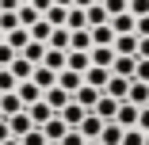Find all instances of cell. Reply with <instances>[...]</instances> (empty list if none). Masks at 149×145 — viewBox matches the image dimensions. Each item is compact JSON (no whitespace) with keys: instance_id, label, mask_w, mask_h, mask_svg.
I'll return each mask as SVG.
<instances>
[{"instance_id":"cell-10","label":"cell","mask_w":149,"mask_h":145,"mask_svg":"<svg viewBox=\"0 0 149 145\" xmlns=\"http://www.w3.org/2000/svg\"><path fill=\"white\" fill-rule=\"evenodd\" d=\"M8 130H12V137H23V134L35 130V122H31V114H27V111H19V114L8 119Z\"/></svg>"},{"instance_id":"cell-30","label":"cell","mask_w":149,"mask_h":145,"mask_svg":"<svg viewBox=\"0 0 149 145\" xmlns=\"http://www.w3.org/2000/svg\"><path fill=\"white\" fill-rule=\"evenodd\" d=\"M69 35H73L69 27H54V35H50L46 46H50V50H69Z\"/></svg>"},{"instance_id":"cell-58","label":"cell","mask_w":149,"mask_h":145,"mask_svg":"<svg viewBox=\"0 0 149 145\" xmlns=\"http://www.w3.org/2000/svg\"><path fill=\"white\" fill-rule=\"evenodd\" d=\"M0 119H4V114H0Z\"/></svg>"},{"instance_id":"cell-29","label":"cell","mask_w":149,"mask_h":145,"mask_svg":"<svg viewBox=\"0 0 149 145\" xmlns=\"http://www.w3.org/2000/svg\"><path fill=\"white\" fill-rule=\"evenodd\" d=\"M88 65H92V57H88L84 50H69V65H65V69H73V73H88Z\"/></svg>"},{"instance_id":"cell-52","label":"cell","mask_w":149,"mask_h":145,"mask_svg":"<svg viewBox=\"0 0 149 145\" xmlns=\"http://www.w3.org/2000/svg\"><path fill=\"white\" fill-rule=\"evenodd\" d=\"M54 4H61V8H73V0H54Z\"/></svg>"},{"instance_id":"cell-56","label":"cell","mask_w":149,"mask_h":145,"mask_svg":"<svg viewBox=\"0 0 149 145\" xmlns=\"http://www.w3.org/2000/svg\"><path fill=\"white\" fill-rule=\"evenodd\" d=\"M145 145H149V134H145Z\"/></svg>"},{"instance_id":"cell-24","label":"cell","mask_w":149,"mask_h":145,"mask_svg":"<svg viewBox=\"0 0 149 145\" xmlns=\"http://www.w3.org/2000/svg\"><path fill=\"white\" fill-rule=\"evenodd\" d=\"M111 27H115V35H130L134 27H138V15L123 12V15H111Z\"/></svg>"},{"instance_id":"cell-32","label":"cell","mask_w":149,"mask_h":145,"mask_svg":"<svg viewBox=\"0 0 149 145\" xmlns=\"http://www.w3.org/2000/svg\"><path fill=\"white\" fill-rule=\"evenodd\" d=\"M38 19H42V12H38L35 4H19V23H23V27H35Z\"/></svg>"},{"instance_id":"cell-42","label":"cell","mask_w":149,"mask_h":145,"mask_svg":"<svg viewBox=\"0 0 149 145\" xmlns=\"http://www.w3.org/2000/svg\"><path fill=\"white\" fill-rule=\"evenodd\" d=\"M130 15H149V0H130Z\"/></svg>"},{"instance_id":"cell-26","label":"cell","mask_w":149,"mask_h":145,"mask_svg":"<svg viewBox=\"0 0 149 145\" xmlns=\"http://www.w3.org/2000/svg\"><path fill=\"white\" fill-rule=\"evenodd\" d=\"M84 15H88V27H103V23H111V15H107V8L100 4V0H96L92 8H84Z\"/></svg>"},{"instance_id":"cell-1","label":"cell","mask_w":149,"mask_h":145,"mask_svg":"<svg viewBox=\"0 0 149 145\" xmlns=\"http://www.w3.org/2000/svg\"><path fill=\"white\" fill-rule=\"evenodd\" d=\"M138 114H141V107H138V103H130V99H123V103H118L115 122L123 126V130H130V126H138Z\"/></svg>"},{"instance_id":"cell-45","label":"cell","mask_w":149,"mask_h":145,"mask_svg":"<svg viewBox=\"0 0 149 145\" xmlns=\"http://www.w3.org/2000/svg\"><path fill=\"white\" fill-rule=\"evenodd\" d=\"M138 130L149 134V107H141V114H138Z\"/></svg>"},{"instance_id":"cell-14","label":"cell","mask_w":149,"mask_h":145,"mask_svg":"<svg viewBox=\"0 0 149 145\" xmlns=\"http://www.w3.org/2000/svg\"><path fill=\"white\" fill-rule=\"evenodd\" d=\"M88 57H92V65L111 69V65H115V46H92V50H88Z\"/></svg>"},{"instance_id":"cell-35","label":"cell","mask_w":149,"mask_h":145,"mask_svg":"<svg viewBox=\"0 0 149 145\" xmlns=\"http://www.w3.org/2000/svg\"><path fill=\"white\" fill-rule=\"evenodd\" d=\"M69 31H80V27H88V15H84V8H69Z\"/></svg>"},{"instance_id":"cell-12","label":"cell","mask_w":149,"mask_h":145,"mask_svg":"<svg viewBox=\"0 0 149 145\" xmlns=\"http://www.w3.org/2000/svg\"><path fill=\"white\" fill-rule=\"evenodd\" d=\"M107 80H111V69H103V65H88V73H84V84H92V88H107Z\"/></svg>"},{"instance_id":"cell-39","label":"cell","mask_w":149,"mask_h":145,"mask_svg":"<svg viewBox=\"0 0 149 145\" xmlns=\"http://www.w3.org/2000/svg\"><path fill=\"white\" fill-rule=\"evenodd\" d=\"M23 145H50V141H46V134H42V126H35L31 134H23Z\"/></svg>"},{"instance_id":"cell-53","label":"cell","mask_w":149,"mask_h":145,"mask_svg":"<svg viewBox=\"0 0 149 145\" xmlns=\"http://www.w3.org/2000/svg\"><path fill=\"white\" fill-rule=\"evenodd\" d=\"M84 145H100V141H84Z\"/></svg>"},{"instance_id":"cell-38","label":"cell","mask_w":149,"mask_h":145,"mask_svg":"<svg viewBox=\"0 0 149 145\" xmlns=\"http://www.w3.org/2000/svg\"><path fill=\"white\" fill-rule=\"evenodd\" d=\"M19 88V80L12 76V69H0V92H15Z\"/></svg>"},{"instance_id":"cell-55","label":"cell","mask_w":149,"mask_h":145,"mask_svg":"<svg viewBox=\"0 0 149 145\" xmlns=\"http://www.w3.org/2000/svg\"><path fill=\"white\" fill-rule=\"evenodd\" d=\"M0 42H4V31H0Z\"/></svg>"},{"instance_id":"cell-54","label":"cell","mask_w":149,"mask_h":145,"mask_svg":"<svg viewBox=\"0 0 149 145\" xmlns=\"http://www.w3.org/2000/svg\"><path fill=\"white\" fill-rule=\"evenodd\" d=\"M19 4H31V0H19Z\"/></svg>"},{"instance_id":"cell-23","label":"cell","mask_w":149,"mask_h":145,"mask_svg":"<svg viewBox=\"0 0 149 145\" xmlns=\"http://www.w3.org/2000/svg\"><path fill=\"white\" fill-rule=\"evenodd\" d=\"M123 126L118 122H103V134H100V145H123Z\"/></svg>"},{"instance_id":"cell-47","label":"cell","mask_w":149,"mask_h":145,"mask_svg":"<svg viewBox=\"0 0 149 145\" xmlns=\"http://www.w3.org/2000/svg\"><path fill=\"white\" fill-rule=\"evenodd\" d=\"M8 137H12V130H8V119H0V145H4Z\"/></svg>"},{"instance_id":"cell-3","label":"cell","mask_w":149,"mask_h":145,"mask_svg":"<svg viewBox=\"0 0 149 145\" xmlns=\"http://www.w3.org/2000/svg\"><path fill=\"white\" fill-rule=\"evenodd\" d=\"M19 111H27V103L19 99V92H0V114H4V119H12V114H19Z\"/></svg>"},{"instance_id":"cell-40","label":"cell","mask_w":149,"mask_h":145,"mask_svg":"<svg viewBox=\"0 0 149 145\" xmlns=\"http://www.w3.org/2000/svg\"><path fill=\"white\" fill-rule=\"evenodd\" d=\"M12 61H15V50H12V46H8V38H4V42H0V69H8Z\"/></svg>"},{"instance_id":"cell-4","label":"cell","mask_w":149,"mask_h":145,"mask_svg":"<svg viewBox=\"0 0 149 145\" xmlns=\"http://www.w3.org/2000/svg\"><path fill=\"white\" fill-rule=\"evenodd\" d=\"M57 114H61V119H65V126H69V130H77V126L84 122V114H88V111H84V107H80L77 99H69V103H65L61 111H57Z\"/></svg>"},{"instance_id":"cell-27","label":"cell","mask_w":149,"mask_h":145,"mask_svg":"<svg viewBox=\"0 0 149 145\" xmlns=\"http://www.w3.org/2000/svg\"><path fill=\"white\" fill-rule=\"evenodd\" d=\"M31 80L46 92V88H54V84H57V73H54V69H46V65H35V76H31Z\"/></svg>"},{"instance_id":"cell-51","label":"cell","mask_w":149,"mask_h":145,"mask_svg":"<svg viewBox=\"0 0 149 145\" xmlns=\"http://www.w3.org/2000/svg\"><path fill=\"white\" fill-rule=\"evenodd\" d=\"M4 145H23V137H8V141H4Z\"/></svg>"},{"instance_id":"cell-19","label":"cell","mask_w":149,"mask_h":145,"mask_svg":"<svg viewBox=\"0 0 149 145\" xmlns=\"http://www.w3.org/2000/svg\"><path fill=\"white\" fill-rule=\"evenodd\" d=\"M8 69H12V76H15V80H31V76H35V65L27 61L23 53H15V61H12Z\"/></svg>"},{"instance_id":"cell-17","label":"cell","mask_w":149,"mask_h":145,"mask_svg":"<svg viewBox=\"0 0 149 145\" xmlns=\"http://www.w3.org/2000/svg\"><path fill=\"white\" fill-rule=\"evenodd\" d=\"M15 92H19V99H23L27 107H31V103H38V99H42V88H38L35 80H19V88H15Z\"/></svg>"},{"instance_id":"cell-22","label":"cell","mask_w":149,"mask_h":145,"mask_svg":"<svg viewBox=\"0 0 149 145\" xmlns=\"http://www.w3.org/2000/svg\"><path fill=\"white\" fill-rule=\"evenodd\" d=\"M130 103H138V107H149V84L145 80H130V96H126Z\"/></svg>"},{"instance_id":"cell-50","label":"cell","mask_w":149,"mask_h":145,"mask_svg":"<svg viewBox=\"0 0 149 145\" xmlns=\"http://www.w3.org/2000/svg\"><path fill=\"white\" fill-rule=\"evenodd\" d=\"M96 0H73V8H92Z\"/></svg>"},{"instance_id":"cell-16","label":"cell","mask_w":149,"mask_h":145,"mask_svg":"<svg viewBox=\"0 0 149 145\" xmlns=\"http://www.w3.org/2000/svg\"><path fill=\"white\" fill-rule=\"evenodd\" d=\"M103 92H107V96H115V99H126V96H130V80L111 73V80H107V88H103Z\"/></svg>"},{"instance_id":"cell-44","label":"cell","mask_w":149,"mask_h":145,"mask_svg":"<svg viewBox=\"0 0 149 145\" xmlns=\"http://www.w3.org/2000/svg\"><path fill=\"white\" fill-rule=\"evenodd\" d=\"M134 31H138L141 38H149V15H141V19H138V27H134Z\"/></svg>"},{"instance_id":"cell-21","label":"cell","mask_w":149,"mask_h":145,"mask_svg":"<svg viewBox=\"0 0 149 145\" xmlns=\"http://www.w3.org/2000/svg\"><path fill=\"white\" fill-rule=\"evenodd\" d=\"M42 99H46V103H50L54 111H61V107H65V103H69L73 96H69L65 88H57V84H54V88H46V92H42Z\"/></svg>"},{"instance_id":"cell-9","label":"cell","mask_w":149,"mask_h":145,"mask_svg":"<svg viewBox=\"0 0 149 145\" xmlns=\"http://www.w3.org/2000/svg\"><path fill=\"white\" fill-rule=\"evenodd\" d=\"M80 84H84V73H73V69H61V73H57V88H65L69 96H77Z\"/></svg>"},{"instance_id":"cell-5","label":"cell","mask_w":149,"mask_h":145,"mask_svg":"<svg viewBox=\"0 0 149 145\" xmlns=\"http://www.w3.org/2000/svg\"><path fill=\"white\" fill-rule=\"evenodd\" d=\"M138 46H141L138 31H130V35H115V53H126V57H138Z\"/></svg>"},{"instance_id":"cell-36","label":"cell","mask_w":149,"mask_h":145,"mask_svg":"<svg viewBox=\"0 0 149 145\" xmlns=\"http://www.w3.org/2000/svg\"><path fill=\"white\" fill-rule=\"evenodd\" d=\"M100 4L107 8V15H123V12H130V0H100Z\"/></svg>"},{"instance_id":"cell-13","label":"cell","mask_w":149,"mask_h":145,"mask_svg":"<svg viewBox=\"0 0 149 145\" xmlns=\"http://www.w3.org/2000/svg\"><path fill=\"white\" fill-rule=\"evenodd\" d=\"M27 114H31V122H35V126H42V122H50V119H54L57 111H54L46 99H38V103H31V107H27Z\"/></svg>"},{"instance_id":"cell-37","label":"cell","mask_w":149,"mask_h":145,"mask_svg":"<svg viewBox=\"0 0 149 145\" xmlns=\"http://www.w3.org/2000/svg\"><path fill=\"white\" fill-rule=\"evenodd\" d=\"M123 145H145V130H138V126H130V130L123 134Z\"/></svg>"},{"instance_id":"cell-49","label":"cell","mask_w":149,"mask_h":145,"mask_svg":"<svg viewBox=\"0 0 149 145\" xmlns=\"http://www.w3.org/2000/svg\"><path fill=\"white\" fill-rule=\"evenodd\" d=\"M141 38V35H138ZM138 57H149V38H141V46H138Z\"/></svg>"},{"instance_id":"cell-28","label":"cell","mask_w":149,"mask_h":145,"mask_svg":"<svg viewBox=\"0 0 149 145\" xmlns=\"http://www.w3.org/2000/svg\"><path fill=\"white\" fill-rule=\"evenodd\" d=\"M27 31H31V38H35V42H50V35H54V23H50V19L42 15V19H38L35 27H27Z\"/></svg>"},{"instance_id":"cell-43","label":"cell","mask_w":149,"mask_h":145,"mask_svg":"<svg viewBox=\"0 0 149 145\" xmlns=\"http://www.w3.org/2000/svg\"><path fill=\"white\" fill-rule=\"evenodd\" d=\"M134 80H145V84H149V57H138V73H134Z\"/></svg>"},{"instance_id":"cell-57","label":"cell","mask_w":149,"mask_h":145,"mask_svg":"<svg viewBox=\"0 0 149 145\" xmlns=\"http://www.w3.org/2000/svg\"><path fill=\"white\" fill-rule=\"evenodd\" d=\"M50 145H57V141H50Z\"/></svg>"},{"instance_id":"cell-15","label":"cell","mask_w":149,"mask_h":145,"mask_svg":"<svg viewBox=\"0 0 149 145\" xmlns=\"http://www.w3.org/2000/svg\"><path fill=\"white\" fill-rule=\"evenodd\" d=\"M46 69H54V73H61L65 65H69V50H50L46 46V61H42Z\"/></svg>"},{"instance_id":"cell-8","label":"cell","mask_w":149,"mask_h":145,"mask_svg":"<svg viewBox=\"0 0 149 145\" xmlns=\"http://www.w3.org/2000/svg\"><path fill=\"white\" fill-rule=\"evenodd\" d=\"M118 103H123V99H115V96H100V103H96V114H100V119L103 122H115V114H118Z\"/></svg>"},{"instance_id":"cell-7","label":"cell","mask_w":149,"mask_h":145,"mask_svg":"<svg viewBox=\"0 0 149 145\" xmlns=\"http://www.w3.org/2000/svg\"><path fill=\"white\" fill-rule=\"evenodd\" d=\"M100 96H103L100 88H92V84H80V88H77V96H73V99H77V103H80L84 111H96V103H100Z\"/></svg>"},{"instance_id":"cell-46","label":"cell","mask_w":149,"mask_h":145,"mask_svg":"<svg viewBox=\"0 0 149 145\" xmlns=\"http://www.w3.org/2000/svg\"><path fill=\"white\" fill-rule=\"evenodd\" d=\"M0 12H19V0H0Z\"/></svg>"},{"instance_id":"cell-20","label":"cell","mask_w":149,"mask_h":145,"mask_svg":"<svg viewBox=\"0 0 149 145\" xmlns=\"http://www.w3.org/2000/svg\"><path fill=\"white\" fill-rule=\"evenodd\" d=\"M92 46H96V42H92V31H88V27H80V31L69 35V50H84V53H88Z\"/></svg>"},{"instance_id":"cell-31","label":"cell","mask_w":149,"mask_h":145,"mask_svg":"<svg viewBox=\"0 0 149 145\" xmlns=\"http://www.w3.org/2000/svg\"><path fill=\"white\" fill-rule=\"evenodd\" d=\"M27 42H31V31H27V27H15V31H8V46H12L15 53H19Z\"/></svg>"},{"instance_id":"cell-11","label":"cell","mask_w":149,"mask_h":145,"mask_svg":"<svg viewBox=\"0 0 149 145\" xmlns=\"http://www.w3.org/2000/svg\"><path fill=\"white\" fill-rule=\"evenodd\" d=\"M42 134H46V141H61V137L69 134V126H65V119H61V114H54L50 122H42Z\"/></svg>"},{"instance_id":"cell-6","label":"cell","mask_w":149,"mask_h":145,"mask_svg":"<svg viewBox=\"0 0 149 145\" xmlns=\"http://www.w3.org/2000/svg\"><path fill=\"white\" fill-rule=\"evenodd\" d=\"M111 73H115V76H126V80H134V73H138V57L115 53V65H111Z\"/></svg>"},{"instance_id":"cell-18","label":"cell","mask_w":149,"mask_h":145,"mask_svg":"<svg viewBox=\"0 0 149 145\" xmlns=\"http://www.w3.org/2000/svg\"><path fill=\"white\" fill-rule=\"evenodd\" d=\"M19 53H23L31 65H42V61H46V42H35V38H31V42H27Z\"/></svg>"},{"instance_id":"cell-41","label":"cell","mask_w":149,"mask_h":145,"mask_svg":"<svg viewBox=\"0 0 149 145\" xmlns=\"http://www.w3.org/2000/svg\"><path fill=\"white\" fill-rule=\"evenodd\" d=\"M84 141H88V137H84L80 130H69V134H65L61 141H57V145H84Z\"/></svg>"},{"instance_id":"cell-33","label":"cell","mask_w":149,"mask_h":145,"mask_svg":"<svg viewBox=\"0 0 149 145\" xmlns=\"http://www.w3.org/2000/svg\"><path fill=\"white\" fill-rule=\"evenodd\" d=\"M15 27H23L19 12H0V31H4V38H8V31H15Z\"/></svg>"},{"instance_id":"cell-25","label":"cell","mask_w":149,"mask_h":145,"mask_svg":"<svg viewBox=\"0 0 149 145\" xmlns=\"http://www.w3.org/2000/svg\"><path fill=\"white\" fill-rule=\"evenodd\" d=\"M92 31V42L96 46H115V27L111 23H103V27H88Z\"/></svg>"},{"instance_id":"cell-2","label":"cell","mask_w":149,"mask_h":145,"mask_svg":"<svg viewBox=\"0 0 149 145\" xmlns=\"http://www.w3.org/2000/svg\"><path fill=\"white\" fill-rule=\"evenodd\" d=\"M77 130H80L88 141H100V134H103V119H100L96 111H88V114H84V122H80Z\"/></svg>"},{"instance_id":"cell-48","label":"cell","mask_w":149,"mask_h":145,"mask_svg":"<svg viewBox=\"0 0 149 145\" xmlns=\"http://www.w3.org/2000/svg\"><path fill=\"white\" fill-rule=\"evenodd\" d=\"M31 4H35V8H38V12H42V15H46V12H50V8H54V0H31Z\"/></svg>"},{"instance_id":"cell-34","label":"cell","mask_w":149,"mask_h":145,"mask_svg":"<svg viewBox=\"0 0 149 145\" xmlns=\"http://www.w3.org/2000/svg\"><path fill=\"white\" fill-rule=\"evenodd\" d=\"M46 19H50L54 27H65V23H69V8H61V4H54V8L46 12Z\"/></svg>"}]
</instances>
